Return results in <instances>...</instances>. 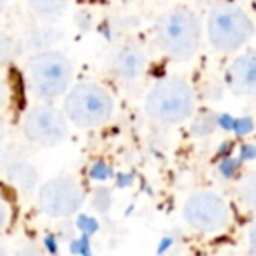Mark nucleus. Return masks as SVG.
Listing matches in <instances>:
<instances>
[{"label": "nucleus", "instance_id": "nucleus-1", "mask_svg": "<svg viewBox=\"0 0 256 256\" xmlns=\"http://www.w3.org/2000/svg\"><path fill=\"white\" fill-rule=\"evenodd\" d=\"M158 50L178 62H188L202 48L204 28L200 16L193 9L179 6L160 14L153 28Z\"/></svg>", "mask_w": 256, "mask_h": 256}, {"label": "nucleus", "instance_id": "nucleus-2", "mask_svg": "<svg viewBox=\"0 0 256 256\" xmlns=\"http://www.w3.org/2000/svg\"><path fill=\"white\" fill-rule=\"evenodd\" d=\"M196 107L195 88L179 76L156 81L144 98V112L160 124H181L193 116Z\"/></svg>", "mask_w": 256, "mask_h": 256}, {"label": "nucleus", "instance_id": "nucleus-3", "mask_svg": "<svg viewBox=\"0 0 256 256\" xmlns=\"http://www.w3.org/2000/svg\"><path fill=\"white\" fill-rule=\"evenodd\" d=\"M256 34L249 12L234 2H218L210 8L206 22V36L212 50L220 53H237L246 48Z\"/></svg>", "mask_w": 256, "mask_h": 256}, {"label": "nucleus", "instance_id": "nucleus-4", "mask_svg": "<svg viewBox=\"0 0 256 256\" xmlns=\"http://www.w3.org/2000/svg\"><path fill=\"white\" fill-rule=\"evenodd\" d=\"M62 109L74 126L90 130L109 123L116 109V100L106 86L93 81H81L67 90Z\"/></svg>", "mask_w": 256, "mask_h": 256}, {"label": "nucleus", "instance_id": "nucleus-5", "mask_svg": "<svg viewBox=\"0 0 256 256\" xmlns=\"http://www.w3.org/2000/svg\"><path fill=\"white\" fill-rule=\"evenodd\" d=\"M30 90L40 100H56L67 93L74 81V64L62 51L48 50L34 54L25 64Z\"/></svg>", "mask_w": 256, "mask_h": 256}, {"label": "nucleus", "instance_id": "nucleus-6", "mask_svg": "<svg viewBox=\"0 0 256 256\" xmlns=\"http://www.w3.org/2000/svg\"><path fill=\"white\" fill-rule=\"evenodd\" d=\"M232 210L223 195L214 190H198L184 200L182 220L198 234H218L230 223Z\"/></svg>", "mask_w": 256, "mask_h": 256}, {"label": "nucleus", "instance_id": "nucleus-7", "mask_svg": "<svg viewBox=\"0 0 256 256\" xmlns=\"http://www.w3.org/2000/svg\"><path fill=\"white\" fill-rule=\"evenodd\" d=\"M84 198L81 182L67 174L50 178L39 186L37 192V206L40 212L51 220L72 218L81 210Z\"/></svg>", "mask_w": 256, "mask_h": 256}, {"label": "nucleus", "instance_id": "nucleus-8", "mask_svg": "<svg viewBox=\"0 0 256 256\" xmlns=\"http://www.w3.org/2000/svg\"><path fill=\"white\" fill-rule=\"evenodd\" d=\"M68 124L64 109L51 104H37L25 112L22 121V132L28 142L37 148H56L67 139Z\"/></svg>", "mask_w": 256, "mask_h": 256}, {"label": "nucleus", "instance_id": "nucleus-9", "mask_svg": "<svg viewBox=\"0 0 256 256\" xmlns=\"http://www.w3.org/2000/svg\"><path fill=\"white\" fill-rule=\"evenodd\" d=\"M109 72L121 82H136L144 76L148 67L146 53L137 44H123L110 53Z\"/></svg>", "mask_w": 256, "mask_h": 256}, {"label": "nucleus", "instance_id": "nucleus-10", "mask_svg": "<svg viewBox=\"0 0 256 256\" xmlns=\"http://www.w3.org/2000/svg\"><path fill=\"white\" fill-rule=\"evenodd\" d=\"M226 84L235 96H256V48L240 51L230 62Z\"/></svg>", "mask_w": 256, "mask_h": 256}, {"label": "nucleus", "instance_id": "nucleus-11", "mask_svg": "<svg viewBox=\"0 0 256 256\" xmlns=\"http://www.w3.org/2000/svg\"><path fill=\"white\" fill-rule=\"evenodd\" d=\"M26 6L39 16H54L67 9L70 0H25Z\"/></svg>", "mask_w": 256, "mask_h": 256}, {"label": "nucleus", "instance_id": "nucleus-12", "mask_svg": "<svg viewBox=\"0 0 256 256\" xmlns=\"http://www.w3.org/2000/svg\"><path fill=\"white\" fill-rule=\"evenodd\" d=\"M238 196H240L244 206H248L251 210H256V174L248 176V178L240 182Z\"/></svg>", "mask_w": 256, "mask_h": 256}, {"label": "nucleus", "instance_id": "nucleus-13", "mask_svg": "<svg viewBox=\"0 0 256 256\" xmlns=\"http://www.w3.org/2000/svg\"><path fill=\"white\" fill-rule=\"evenodd\" d=\"M16 50V42L8 32L0 30V67L6 65L12 58Z\"/></svg>", "mask_w": 256, "mask_h": 256}, {"label": "nucleus", "instance_id": "nucleus-14", "mask_svg": "<svg viewBox=\"0 0 256 256\" xmlns=\"http://www.w3.org/2000/svg\"><path fill=\"white\" fill-rule=\"evenodd\" d=\"M9 220H11V209L4 198H0V232L8 226Z\"/></svg>", "mask_w": 256, "mask_h": 256}, {"label": "nucleus", "instance_id": "nucleus-15", "mask_svg": "<svg viewBox=\"0 0 256 256\" xmlns=\"http://www.w3.org/2000/svg\"><path fill=\"white\" fill-rule=\"evenodd\" d=\"M248 248H249V252L256 254V220L252 221L248 230Z\"/></svg>", "mask_w": 256, "mask_h": 256}, {"label": "nucleus", "instance_id": "nucleus-16", "mask_svg": "<svg viewBox=\"0 0 256 256\" xmlns=\"http://www.w3.org/2000/svg\"><path fill=\"white\" fill-rule=\"evenodd\" d=\"M6 102H8V84L2 78H0V110L4 109Z\"/></svg>", "mask_w": 256, "mask_h": 256}, {"label": "nucleus", "instance_id": "nucleus-17", "mask_svg": "<svg viewBox=\"0 0 256 256\" xmlns=\"http://www.w3.org/2000/svg\"><path fill=\"white\" fill-rule=\"evenodd\" d=\"M6 8H8V0H0V14L6 11Z\"/></svg>", "mask_w": 256, "mask_h": 256}]
</instances>
